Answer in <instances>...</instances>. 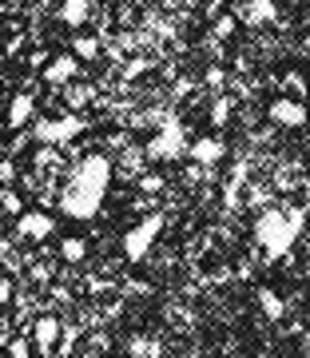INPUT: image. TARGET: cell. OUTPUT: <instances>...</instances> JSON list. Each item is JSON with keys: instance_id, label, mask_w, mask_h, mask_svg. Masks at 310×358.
Here are the masks:
<instances>
[{"instance_id": "1", "label": "cell", "mask_w": 310, "mask_h": 358, "mask_svg": "<svg viewBox=\"0 0 310 358\" xmlns=\"http://www.w3.org/2000/svg\"><path fill=\"white\" fill-rule=\"evenodd\" d=\"M108 183H112V159L108 155H88L68 179L64 195H60V211L68 219H91L100 211L103 195H108Z\"/></svg>"}, {"instance_id": "2", "label": "cell", "mask_w": 310, "mask_h": 358, "mask_svg": "<svg viewBox=\"0 0 310 358\" xmlns=\"http://www.w3.org/2000/svg\"><path fill=\"white\" fill-rule=\"evenodd\" d=\"M307 223V211H263L255 223V239L267 259H283L298 243V231Z\"/></svg>"}, {"instance_id": "3", "label": "cell", "mask_w": 310, "mask_h": 358, "mask_svg": "<svg viewBox=\"0 0 310 358\" xmlns=\"http://www.w3.org/2000/svg\"><path fill=\"white\" fill-rule=\"evenodd\" d=\"M159 231H163V215H147L143 223H135V227L124 235V255H128L131 263H143L147 251H152V243L159 239Z\"/></svg>"}, {"instance_id": "4", "label": "cell", "mask_w": 310, "mask_h": 358, "mask_svg": "<svg viewBox=\"0 0 310 358\" xmlns=\"http://www.w3.org/2000/svg\"><path fill=\"white\" fill-rule=\"evenodd\" d=\"M84 131V120L80 115H64V120H40L36 124V140L40 143H68L72 136H80Z\"/></svg>"}, {"instance_id": "5", "label": "cell", "mask_w": 310, "mask_h": 358, "mask_svg": "<svg viewBox=\"0 0 310 358\" xmlns=\"http://www.w3.org/2000/svg\"><path fill=\"white\" fill-rule=\"evenodd\" d=\"M183 152H187V140H183L179 124H168V128L147 143V155H155V159H175V155H183Z\"/></svg>"}, {"instance_id": "6", "label": "cell", "mask_w": 310, "mask_h": 358, "mask_svg": "<svg viewBox=\"0 0 310 358\" xmlns=\"http://www.w3.org/2000/svg\"><path fill=\"white\" fill-rule=\"evenodd\" d=\"M52 231H56V223H52V215H44V211H24V215L16 219V235H20V239H32V243L48 239Z\"/></svg>"}, {"instance_id": "7", "label": "cell", "mask_w": 310, "mask_h": 358, "mask_svg": "<svg viewBox=\"0 0 310 358\" xmlns=\"http://www.w3.org/2000/svg\"><path fill=\"white\" fill-rule=\"evenodd\" d=\"M271 120L274 124H283V128H302V124H307V108H302V103L298 100H274L271 103Z\"/></svg>"}, {"instance_id": "8", "label": "cell", "mask_w": 310, "mask_h": 358, "mask_svg": "<svg viewBox=\"0 0 310 358\" xmlns=\"http://www.w3.org/2000/svg\"><path fill=\"white\" fill-rule=\"evenodd\" d=\"M187 152H191V159H195L199 167H215V164L223 159V152H227V148H223L219 136H203V140H195Z\"/></svg>"}, {"instance_id": "9", "label": "cell", "mask_w": 310, "mask_h": 358, "mask_svg": "<svg viewBox=\"0 0 310 358\" xmlns=\"http://www.w3.org/2000/svg\"><path fill=\"white\" fill-rule=\"evenodd\" d=\"M279 8H274V0H246L243 8H239V20L243 24H271Z\"/></svg>"}, {"instance_id": "10", "label": "cell", "mask_w": 310, "mask_h": 358, "mask_svg": "<svg viewBox=\"0 0 310 358\" xmlns=\"http://www.w3.org/2000/svg\"><path fill=\"white\" fill-rule=\"evenodd\" d=\"M76 56L68 52V56H56V60H48V68H44V80L48 84H68V80L76 76Z\"/></svg>"}, {"instance_id": "11", "label": "cell", "mask_w": 310, "mask_h": 358, "mask_svg": "<svg viewBox=\"0 0 310 358\" xmlns=\"http://www.w3.org/2000/svg\"><path fill=\"white\" fill-rule=\"evenodd\" d=\"M60 331H64V327H60V319H52V315H44V319H36V346L40 350H52V346L60 343Z\"/></svg>"}, {"instance_id": "12", "label": "cell", "mask_w": 310, "mask_h": 358, "mask_svg": "<svg viewBox=\"0 0 310 358\" xmlns=\"http://www.w3.org/2000/svg\"><path fill=\"white\" fill-rule=\"evenodd\" d=\"M32 96L28 92H20V96H13V103H8V128H24L28 124V115H32Z\"/></svg>"}, {"instance_id": "13", "label": "cell", "mask_w": 310, "mask_h": 358, "mask_svg": "<svg viewBox=\"0 0 310 358\" xmlns=\"http://www.w3.org/2000/svg\"><path fill=\"white\" fill-rule=\"evenodd\" d=\"M258 307H263V315H267V319H271V322H283V315H286L283 299H279V294H274V291H267V287L258 291Z\"/></svg>"}, {"instance_id": "14", "label": "cell", "mask_w": 310, "mask_h": 358, "mask_svg": "<svg viewBox=\"0 0 310 358\" xmlns=\"http://www.w3.org/2000/svg\"><path fill=\"white\" fill-rule=\"evenodd\" d=\"M60 20L68 28H80L88 20V0H64V8H60Z\"/></svg>"}, {"instance_id": "15", "label": "cell", "mask_w": 310, "mask_h": 358, "mask_svg": "<svg viewBox=\"0 0 310 358\" xmlns=\"http://www.w3.org/2000/svg\"><path fill=\"white\" fill-rule=\"evenodd\" d=\"M60 255H64L68 263H84V255H88V243H84V239H64V243H60Z\"/></svg>"}, {"instance_id": "16", "label": "cell", "mask_w": 310, "mask_h": 358, "mask_svg": "<svg viewBox=\"0 0 310 358\" xmlns=\"http://www.w3.org/2000/svg\"><path fill=\"white\" fill-rule=\"evenodd\" d=\"M96 52H100V40L96 36H76V44H72V56H96Z\"/></svg>"}, {"instance_id": "17", "label": "cell", "mask_w": 310, "mask_h": 358, "mask_svg": "<svg viewBox=\"0 0 310 358\" xmlns=\"http://www.w3.org/2000/svg\"><path fill=\"white\" fill-rule=\"evenodd\" d=\"M231 120V100H215V108H211V124H227Z\"/></svg>"}, {"instance_id": "18", "label": "cell", "mask_w": 310, "mask_h": 358, "mask_svg": "<svg viewBox=\"0 0 310 358\" xmlns=\"http://www.w3.org/2000/svg\"><path fill=\"white\" fill-rule=\"evenodd\" d=\"M0 207H4V211H8V215H24V211H20V199H16V192H0Z\"/></svg>"}, {"instance_id": "19", "label": "cell", "mask_w": 310, "mask_h": 358, "mask_svg": "<svg viewBox=\"0 0 310 358\" xmlns=\"http://www.w3.org/2000/svg\"><path fill=\"white\" fill-rule=\"evenodd\" d=\"M131 355H147V358H159V343H143V338H135V343L128 346Z\"/></svg>"}, {"instance_id": "20", "label": "cell", "mask_w": 310, "mask_h": 358, "mask_svg": "<svg viewBox=\"0 0 310 358\" xmlns=\"http://www.w3.org/2000/svg\"><path fill=\"white\" fill-rule=\"evenodd\" d=\"M76 338H80V327H64V338H60V358H68V350L76 346Z\"/></svg>"}, {"instance_id": "21", "label": "cell", "mask_w": 310, "mask_h": 358, "mask_svg": "<svg viewBox=\"0 0 310 358\" xmlns=\"http://www.w3.org/2000/svg\"><path fill=\"white\" fill-rule=\"evenodd\" d=\"M235 28H239V16H219L215 20V36H231Z\"/></svg>"}, {"instance_id": "22", "label": "cell", "mask_w": 310, "mask_h": 358, "mask_svg": "<svg viewBox=\"0 0 310 358\" xmlns=\"http://www.w3.org/2000/svg\"><path fill=\"white\" fill-rule=\"evenodd\" d=\"M8 358H28V338H13L8 343Z\"/></svg>"}, {"instance_id": "23", "label": "cell", "mask_w": 310, "mask_h": 358, "mask_svg": "<svg viewBox=\"0 0 310 358\" xmlns=\"http://www.w3.org/2000/svg\"><path fill=\"white\" fill-rule=\"evenodd\" d=\"M159 187H163V179H159V176H143L140 179V192H147V195L159 192Z\"/></svg>"}, {"instance_id": "24", "label": "cell", "mask_w": 310, "mask_h": 358, "mask_svg": "<svg viewBox=\"0 0 310 358\" xmlns=\"http://www.w3.org/2000/svg\"><path fill=\"white\" fill-rule=\"evenodd\" d=\"M8 343H13V334H8V322L0 319V346H8Z\"/></svg>"}, {"instance_id": "25", "label": "cell", "mask_w": 310, "mask_h": 358, "mask_svg": "<svg viewBox=\"0 0 310 358\" xmlns=\"http://www.w3.org/2000/svg\"><path fill=\"white\" fill-rule=\"evenodd\" d=\"M0 282H4V275H0Z\"/></svg>"}, {"instance_id": "26", "label": "cell", "mask_w": 310, "mask_h": 358, "mask_svg": "<svg viewBox=\"0 0 310 358\" xmlns=\"http://www.w3.org/2000/svg\"><path fill=\"white\" fill-rule=\"evenodd\" d=\"M0 358H8V355H0Z\"/></svg>"}, {"instance_id": "27", "label": "cell", "mask_w": 310, "mask_h": 358, "mask_svg": "<svg viewBox=\"0 0 310 358\" xmlns=\"http://www.w3.org/2000/svg\"><path fill=\"white\" fill-rule=\"evenodd\" d=\"M307 343H310V338H307Z\"/></svg>"}]
</instances>
